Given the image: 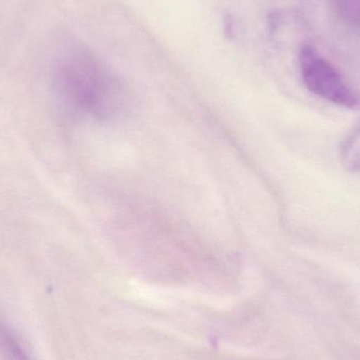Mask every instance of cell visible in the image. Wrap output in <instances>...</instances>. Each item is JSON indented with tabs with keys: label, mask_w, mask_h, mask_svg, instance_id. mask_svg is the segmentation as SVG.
Segmentation results:
<instances>
[{
	"label": "cell",
	"mask_w": 360,
	"mask_h": 360,
	"mask_svg": "<svg viewBox=\"0 0 360 360\" xmlns=\"http://www.w3.org/2000/svg\"><path fill=\"white\" fill-rule=\"evenodd\" d=\"M340 158L347 170L360 172V124L345 141Z\"/></svg>",
	"instance_id": "4"
},
{
	"label": "cell",
	"mask_w": 360,
	"mask_h": 360,
	"mask_svg": "<svg viewBox=\"0 0 360 360\" xmlns=\"http://www.w3.org/2000/svg\"><path fill=\"white\" fill-rule=\"evenodd\" d=\"M340 16L352 25L360 27V0H334Z\"/></svg>",
	"instance_id": "5"
},
{
	"label": "cell",
	"mask_w": 360,
	"mask_h": 360,
	"mask_svg": "<svg viewBox=\"0 0 360 360\" xmlns=\"http://www.w3.org/2000/svg\"><path fill=\"white\" fill-rule=\"evenodd\" d=\"M0 354L6 360H33L12 329L0 319Z\"/></svg>",
	"instance_id": "3"
},
{
	"label": "cell",
	"mask_w": 360,
	"mask_h": 360,
	"mask_svg": "<svg viewBox=\"0 0 360 360\" xmlns=\"http://www.w3.org/2000/svg\"><path fill=\"white\" fill-rule=\"evenodd\" d=\"M300 68L302 80L313 94L340 107H359V95L345 82L340 72L310 44L300 50Z\"/></svg>",
	"instance_id": "2"
},
{
	"label": "cell",
	"mask_w": 360,
	"mask_h": 360,
	"mask_svg": "<svg viewBox=\"0 0 360 360\" xmlns=\"http://www.w3.org/2000/svg\"><path fill=\"white\" fill-rule=\"evenodd\" d=\"M52 88L59 103L84 115L105 117L122 103L112 78L92 57L76 49L57 57L52 70Z\"/></svg>",
	"instance_id": "1"
}]
</instances>
